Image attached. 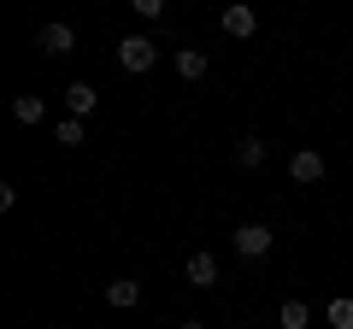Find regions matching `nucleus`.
<instances>
[{
	"label": "nucleus",
	"mask_w": 353,
	"mask_h": 329,
	"mask_svg": "<svg viewBox=\"0 0 353 329\" xmlns=\"http://www.w3.org/2000/svg\"><path fill=\"white\" fill-rule=\"evenodd\" d=\"M153 59H159V47H153L148 36H124V41H118V65H124L130 76H141V71H153Z\"/></svg>",
	"instance_id": "1"
},
{
	"label": "nucleus",
	"mask_w": 353,
	"mask_h": 329,
	"mask_svg": "<svg viewBox=\"0 0 353 329\" xmlns=\"http://www.w3.org/2000/svg\"><path fill=\"white\" fill-rule=\"evenodd\" d=\"M236 253L241 259H265L271 253V224H241L236 229Z\"/></svg>",
	"instance_id": "2"
},
{
	"label": "nucleus",
	"mask_w": 353,
	"mask_h": 329,
	"mask_svg": "<svg viewBox=\"0 0 353 329\" xmlns=\"http://www.w3.org/2000/svg\"><path fill=\"white\" fill-rule=\"evenodd\" d=\"M253 30H259V18H253V6H248V0H230V6H224V36L248 41Z\"/></svg>",
	"instance_id": "3"
},
{
	"label": "nucleus",
	"mask_w": 353,
	"mask_h": 329,
	"mask_svg": "<svg viewBox=\"0 0 353 329\" xmlns=\"http://www.w3.org/2000/svg\"><path fill=\"white\" fill-rule=\"evenodd\" d=\"M36 47L48 53V59H65V53L77 47V36H71V24H48V30L36 36Z\"/></svg>",
	"instance_id": "4"
},
{
	"label": "nucleus",
	"mask_w": 353,
	"mask_h": 329,
	"mask_svg": "<svg viewBox=\"0 0 353 329\" xmlns=\"http://www.w3.org/2000/svg\"><path fill=\"white\" fill-rule=\"evenodd\" d=\"M289 177H294V182H318V177H324V153L301 147V153L289 159Z\"/></svg>",
	"instance_id": "5"
},
{
	"label": "nucleus",
	"mask_w": 353,
	"mask_h": 329,
	"mask_svg": "<svg viewBox=\"0 0 353 329\" xmlns=\"http://www.w3.org/2000/svg\"><path fill=\"white\" fill-rule=\"evenodd\" d=\"M176 76H183V83H201L206 76V53L201 47H176Z\"/></svg>",
	"instance_id": "6"
},
{
	"label": "nucleus",
	"mask_w": 353,
	"mask_h": 329,
	"mask_svg": "<svg viewBox=\"0 0 353 329\" xmlns=\"http://www.w3.org/2000/svg\"><path fill=\"white\" fill-rule=\"evenodd\" d=\"M141 300V282H130V277H118V282H106V306H118V312H130V306Z\"/></svg>",
	"instance_id": "7"
},
{
	"label": "nucleus",
	"mask_w": 353,
	"mask_h": 329,
	"mask_svg": "<svg viewBox=\"0 0 353 329\" xmlns=\"http://www.w3.org/2000/svg\"><path fill=\"white\" fill-rule=\"evenodd\" d=\"M189 282L194 288H212L218 282V259L212 253H189Z\"/></svg>",
	"instance_id": "8"
},
{
	"label": "nucleus",
	"mask_w": 353,
	"mask_h": 329,
	"mask_svg": "<svg viewBox=\"0 0 353 329\" xmlns=\"http://www.w3.org/2000/svg\"><path fill=\"white\" fill-rule=\"evenodd\" d=\"M94 100H101V94L88 89V83H71V89H65V106H71V118H88V112H94Z\"/></svg>",
	"instance_id": "9"
},
{
	"label": "nucleus",
	"mask_w": 353,
	"mask_h": 329,
	"mask_svg": "<svg viewBox=\"0 0 353 329\" xmlns=\"http://www.w3.org/2000/svg\"><path fill=\"white\" fill-rule=\"evenodd\" d=\"M236 164H241V171H259V164H265V141L259 136H241L236 141Z\"/></svg>",
	"instance_id": "10"
},
{
	"label": "nucleus",
	"mask_w": 353,
	"mask_h": 329,
	"mask_svg": "<svg viewBox=\"0 0 353 329\" xmlns=\"http://www.w3.org/2000/svg\"><path fill=\"white\" fill-rule=\"evenodd\" d=\"M12 118H18V124H41V118H48L41 94H18V100H12Z\"/></svg>",
	"instance_id": "11"
},
{
	"label": "nucleus",
	"mask_w": 353,
	"mask_h": 329,
	"mask_svg": "<svg viewBox=\"0 0 353 329\" xmlns=\"http://www.w3.org/2000/svg\"><path fill=\"white\" fill-rule=\"evenodd\" d=\"M306 323H312L306 300H283V312H277V329H306Z\"/></svg>",
	"instance_id": "12"
},
{
	"label": "nucleus",
	"mask_w": 353,
	"mask_h": 329,
	"mask_svg": "<svg viewBox=\"0 0 353 329\" xmlns=\"http://www.w3.org/2000/svg\"><path fill=\"white\" fill-rule=\"evenodd\" d=\"M324 323H330V329H353V300H347V294L324 306Z\"/></svg>",
	"instance_id": "13"
},
{
	"label": "nucleus",
	"mask_w": 353,
	"mask_h": 329,
	"mask_svg": "<svg viewBox=\"0 0 353 329\" xmlns=\"http://www.w3.org/2000/svg\"><path fill=\"white\" fill-rule=\"evenodd\" d=\"M53 136H59V147H83V118H65Z\"/></svg>",
	"instance_id": "14"
},
{
	"label": "nucleus",
	"mask_w": 353,
	"mask_h": 329,
	"mask_svg": "<svg viewBox=\"0 0 353 329\" xmlns=\"http://www.w3.org/2000/svg\"><path fill=\"white\" fill-rule=\"evenodd\" d=\"M130 6H136L141 18H159V12H165V0H130Z\"/></svg>",
	"instance_id": "15"
},
{
	"label": "nucleus",
	"mask_w": 353,
	"mask_h": 329,
	"mask_svg": "<svg viewBox=\"0 0 353 329\" xmlns=\"http://www.w3.org/2000/svg\"><path fill=\"white\" fill-rule=\"evenodd\" d=\"M183 329H206V323H183Z\"/></svg>",
	"instance_id": "16"
}]
</instances>
